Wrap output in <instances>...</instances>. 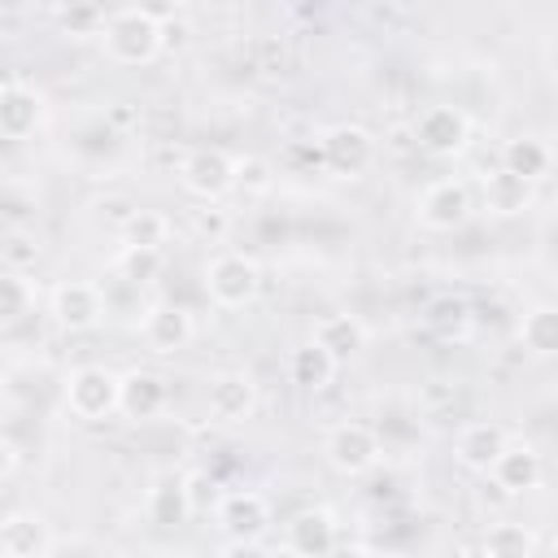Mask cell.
<instances>
[{
	"label": "cell",
	"instance_id": "obj_17",
	"mask_svg": "<svg viewBox=\"0 0 558 558\" xmlns=\"http://www.w3.org/2000/svg\"><path fill=\"white\" fill-rule=\"evenodd\" d=\"M166 401H170V388H166V379L157 371L135 366V371L122 375V401H118V414L122 418L148 423V418H157L166 410Z\"/></svg>",
	"mask_w": 558,
	"mask_h": 558
},
{
	"label": "cell",
	"instance_id": "obj_36",
	"mask_svg": "<svg viewBox=\"0 0 558 558\" xmlns=\"http://www.w3.org/2000/svg\"><path fill=\"white\" fill-rule=\"evenodd\" d=\"M17 458H22V453H17V445L4 436V440H0V480H4V484L17 475Z\"/></svg>",
	"mask_w": 558,
	"mask_h": 558
},
{
	"label": "cell",
	"instance_id": "obj_19",
	"mask_svg": "<svg viewBox=\"0 0 558 558\" xmlns=\"http://www.w3.org/2000/svg\"><path fill=\"white\" fill-rule=\"evenodd\" d=\"M192 510L196 506H192V493H187V475H161L144 497V514L157 527H179V523L192 519Z\"/></svg>",
	"mask_w": 558,
	"mask_h": 558
},
{
	"label": "cell",
	"instance_id": "obj_14",
	"mask_svg": "<svg viewBox=\"0 0 558 558\" xmlns=\"http://www.w3.org/2000/svg\"><path fill=\"white\" fill-rule=\"evenodd\" d=\"M488 475H493V484H497L506 497H523V493L541 488L545 462H541V453H536L527 440H506V449L497 453V462H493Z\"/></svg>",
	"mask_w": 558,
	"mask_h": 558
},
{
	"label": "cell",
	"instance_id": "obj_13",
	"mask_svg": "<svg viewBox=\"0 0 558 558\" xmlns=\"http://www.w3.org/2000/svg\"><path fill=\"white\" fill-rule=\"evenodd\" d=\"M0 554L4 558H52L57 554L52 523L35 510H9L0 523Z\"/></svg>",
	"mask_w": 558,
	"mask_h": 558
},
{
	"label": "cell",
	"instance_id": "obj_33",
	"mask_svg": "<svg viewBox=\"0 0 558 558\" xmlns=\"http://www.w3.org/2000/svg\"><path fill=\"white\" fill-rule=\"evenodd\" d=\"M92 209H96V222H105V227H113V231H122V227L131 222V214H135L140 205H131L126 196H100V201H96Z\"/></svg>",
	"mask_w": 558,
	"mask_h": 558
},
{
	"label": "cell",
	"instance_id": "obj_21",
	"mask_svg": "<svg viewBox=\"0 0 558 558\" xmlns=\"http://www.w3.org/2000/svg\"><path fill=\"white\" fill-rule=\"evenodd\" d=\"M480 192H484V205H488V214H501V218H510V214H523V209L532 205V183H527L523 174L506 170V166L488 170V174H484V183H480Z\"/></svg>",
	"mask_w": 558,
	"mask_h": 558
},
{
	"label": "cell",
	"instance_id": "obj_32",
	"mask_svg": "<svg viewBox=\"0 0 558 558\" xmlns=\"http://www.w3.org/2000/svg\"><path fill=\"white\" fill-rule=\"evenodd\" d=\"M283 161H288L296 174L327 170V166H323V144H318V140H292V144L283 148Z\"/></svg>",
	"mask_w": 558,
	"mask_h": 558
},
{
	"label": "cell",
	"instance_id": "obj_15",
	"mask_svg": "<svg viewBox=\"0 0 558 558\" xmlns=\"http://www.w3.org/2000/svg\"><path fill=\"white\" fill-rule=\"evenodd\" d=\"M336 545H340V523L327 506H305L288 519V549L292 554L318 558V554H331Z\"/></svg>",
	"mask_w": 558,
	"mask_h": 558
},
{
	"label": "cell",
	"instance_id": "obj_24",
	"mask_svg": "<svg viewBox=\"0 0 558 558\" xmlns=\"http://www.w3.org/2000/svg\"><path fill=\"white\" fill-rule=\"evenodd\" d=\"M519 344L532 357H558V305L541 301L532 310H523L519 318Z\"/></svg>",
	"mask_w": 558,
	"mask_h": 558
},
{
	"label": "cell",
	"instance_id": "obj_23",
	"mask_svg": "<svg viewBox=\"0 0 558 558\" xmlns=\"http://www.w3.org/2000/svg\"><path fill=\"white\" fill-rule=\"evenodd\" d=\"M501 166L514 170V174H523L527 183H541L554 170V148L541 135H514V140L501 144Z\"/></svg>",
	"mask_w": 558,
	"mask_h": 558
},
{
	"label": "cell",
	"instance_id": "obj_4",
	"mask_svg": "<svg viewBox=\"0 0 558 558\" xmlns=\"http://www.w3.org/2000/svg\"><path fill=\"white\" fill-rule=\"evenodd\" d=\"M323 458L336 475L344 480H357V475H371L384 458V445H379V432L371 423H357V418H344L336 423L327 436H323Z\"/></svg>",
	"mask_w": 558,
	"mask_h": 558
},
{
	"label": "cell",
	"instance_id": "obj_22",
	"mask_svg": "<svg viewBox=\"0 0 558 558\" xmlns=\"http://www.w3.org/2000/svg\"><path fill=\"white\" fill-rule=\"evenodd\" d=\"M336 362H349V357H357L362 349H366V327L353 318V314H323L318 323H314V331H310Z\"/></svg>",
	"mask_w": 558,
	"mask_h": 558
},
{
	"label": "cell",
	"instance_id": "obj_10",
	"mask_svg": "<svg viewBox=\"0 0 558 558\" xmlns=\"http://www.w3.org/2000/svg\"><path fill=\"white\" fill-rule=\"evenodd\" d=\"M179 183L196 201H222L235 192V157L227 148H192L179 166Z\"/></svg>",
	"mask_w": 558,
	"mask_h": 558
},
{
	"label": "cell",
	"instance_id": "obj_3",
	"mask_svg": "<svg viewBox=\"0 0 558 558\" xmlns=\"http://www.w3.org/2000/svg\"><path fill=\"white\" fill-rule=\"evenodd\" d=\"M214 519L227 532V554H253L262 549V536L270 527V501L253 488H235L218 497Z\"/></svg>",
	"mask_w": 558,
	"mask_h": 558
},
{
	"label": "cell",
	"instance_id": "obj_12",
	"mask_svg": "<svg viewBox=\"0 0 558 558\" xmlns=\"http://www.w3.org/2000/svg\"><path fill=\"white\" fill-rule=\"evenodd\" d=\"M44 109L48 105H44V92L35 83H26L17 74L4 78V87H0V131H4V140L35 135L44 126Z\"/></svg>",
	"mask_w": 558,
	"mask_h": 558
},
{
	"label": "cell",
	"instance_id": "obj_1",
	"mask_svg": "<svg viewBox=\"0 0 558 558\" xmlns=\"http://www.w3.org/2000/svg\"><path fill=\"white\" fill-rule=\"evenodd\" d=\"M100 48L113 65H153L166 52V31L144 9H118L100 22Z\"/></svg>",
	"mask_w": 558,
	"mask_h": 558
},
{
	"label": "cell",
	"instance_id": "obj_34",
	"mask_svg": "<svg viewBox=\"0 0 558 558\" xmlns=\"http://www.w3.org/2000/svg\"><path fill=\"white\" fill-rule=\"evenodd\" d=\"M192 227H196L201 235H209V240H222L227 227H231V218H227V209H209V201H205V209L192 214Z\"/></svg>",
	"mask_w": 558,
	"mask_h": 558
},
{
	"label": "cell",
	"instance_id": "obj_29",
	"mask_svg": "<svg viewBox=\"0 0 558 558\" xmlns=\"http://www.w3.org/2000/svg\"><path fill=\"white\" fill-rule=\"evenodd\" d=\"M122 244H144V248H161L170 240V218L161 209H135L131 222L118 231Z\"/></svg>",
	"mask_w": 558,
	"mask_h": 558
},
{
	"label": "cell",
	"instance_id": "obj_37",
	"mask_svg": "<svg viewBox=\"0 0 558 558\" xmlns=\"http://www.w3.org/2000/svg\"><path fill=\"white\" fill-rule=\"evenodd\" d=\"M161 31H166V52H174V48H183V26L170 17V22H161Z\"/></svg>",
	"mask_w": 558,
	"mask_h": 558
},
{
	"label": "cell",
	"instance_id": "obj_27",
	"mask_svg": "<svg viewBox=\"0 0 558 558\" xmlns=\"http://www.w3.org/2000/svg\"><path fill=\"white\" fill-rule=\"evenodd\" d=\"M113 270H118L122 283L140 288V283H153L166 270V253L161 248H144V244H122L118 257H113Z\"/></svg>",
	"mask_w": 558,
	"mask_h": 558
},
{
	"label": "cell",
	"instance_id": "obj_9",
	"mask_svg": "<svg viewBox=\"0 0 558 558\" xmlns=\"http://www.w3.org/2000/svg\"><path fill=\"white\" fill-rule=\"evenodd\" d=\"M414 144L432 157H462L471 144V122L458 105H427L414 118Z\"/></svg>",
	"mask_w": 558,
	"mask_h": 558
},
{
	"label": "cell",
	"instance_id": "obj_31",
	"mask_svg": "<svg viewBox=\"0 0 558 558\" xmlns=\"http://www.w3.org/2000/svg\"><path fill=\"white\" fill-rule=\"evenodd\" d=\"M270 187H275V166H270L266 157H257V153L235 157V192H244V196H266Z\"/></svg>",
	"mask_w": 558,
	"mask_h": 558
},
{
	"label": "cell",
	"instance_id": "obj_2",
	"mask_svg": "<svg viewBox=\"0 0 558 558\" xmlns=\"http://www.w3.org/2000/svg\"><path fill=\"white\" fill-rule=\"evenodd\" d=\"M205 292L218 310H244L262 292V266L240 248H222L205 262Z\"/></svg>",
	"mask_w": 558,
	"mask_h": 558
},
{
	"label": "cell",
	"instance_id": "obj_6",
	"mask_svg": "<svg viewBox=\"0 0 558 558\" xmlns=\"http://www.w3.org/2000/svg\"><path fill=\"white\" fill-rule=\"evenodd\" d=\"M109 314V301L96 283L87 279H61L52 292H48V318L61 327V331H92L100 318Z\"/></svg>",
	"mask_w": 558,
	"mask_h": 558
},
{
	"label": "cell",
	"instance_id": "obj_26",
	"mask_svg": "<svg viewBox=\"0 0 558 558\" xmlns=\"http://www.w3.org/2000/svg\"><path fill=\"white\" fill-rule=\"evenodd\" d=\"M480 549L493 554V558H527L541 549L536 532L527 523H493L484 536H480Z\"/></svg>",
	"mask_w": 558,
	"mask_h": 558
},
{
	"label": "cell",
	"instance_id": "obj_11",
	"mask_svg": "<svg viewBox=\"0 0 558 558\" xmlns=\"http://www.w3.org/2000/svg\"><path fill=\"white\" fill-rule=\"evenodd\" d=\"M471 187L462 183V179H436V183H427L423 187V196H418V205H414V218H418V227L423 231H458L466 218H471Z\"/></svg>",
	"mask_w": 558,
	"mask_h": 558
},
{
	"label": "cell",
	"instance_id": "obj_8",
	"mask_svg": "<svg viewBox=\"0 0 558 558\" xmlns=\"http://www.w3.org/2000/svg\"><path fill=\"white\" fill-rule=\"evenodd\" d=\"M318 144H323V166H327V174H336V179H357V174L371 170V161H375V135H371L366 126H357V122H336V126H327V131L318 135Z\"/></svg>",
	"mask_w": 558,
	"mask_h": 558
},
{
	"label": "cell",
	"instance_id": "obj_35",
	"mask_svg": "<svg viewBox=\"0 0 558 558\" xmlns=\"http://www.w3.org/2000/svg\"><path fill=\"white\" fill-rule=\"evenodd\" d=\"M135 9H144L148 17H157V22H170L174 13H179V0H131Z\"/></svg>",
	"mask_w": 558,
	"mask_h": 558
},
{
	"label": "cell",
	"instance_id": "obj_30",
	"mask_svg": "<svg viewBox=\"0 0 558 558\" xmlns=\"http://www.w3.org/2000/svg\"><path fill=\"white\" fill-rule=\"evenodd\" d=\"M0 262L4 270H35L39 262V240L31 227H4L0 235Z\"/></svg>",
	"mask_w": 558,
	"mask_h": 558
},
{
	"label": "cell",
	"instance_id": "obj_28",
	"mask_svg": "<svg viewBox=\"0 0 558 558\" xmlns=\"http://www.w3.org/2000/svg\"><path fill=\"white\" fill-rule=\"evenodd\" d=\"M26 314H35V279H26V270H4V279H0V323L17 327Z\"/></svg>",
	"mask_w": 558,
	"mask_h": 558
},
{
	"label": "cell",
	"instance_id": "obj_20",
	"mask_svg": "<svg viewBox=\"0 0 558 558\" xmlns=\"http://www.w3.org/2000/svg\"><path fill=\"white\" fill-rule=\"evenodd\" d=\"M471 323H475V314H471V301H466V296L445 292V296H432V301L423 305V327H427L436 340L458 344V340L471 336Z\"/></svg>",
	"mask_w": 558,
	"mask_h": 558
},
{
	"label": "cell",
	"instance_id": "obj_16",
	"mask_svg": "<svg viewBox=\"0 0 558 558\" xmlns=\"http://www.w3.org/2000/svg\"><path fill=\"white\" fill-rule=\"evenodd\" d=\"M140 331H144V344H148L153 353H179V349L192 344L196 323H192V314H187L183 305L161 301V305H153V310L144 314Z\"/></svg>",
	"mask_w": 558,
	"mask_h": 558
},
{
	"label": "cell",
	"instance_id": "obj_18",
	"mask_svg": "<svg viewBox=\"0 0 558 558\" xmlns=\"http://www.w3.org/2000/svg\"><path fill=\"white\" fill-rule=\"evenodd\" d=\"M506 440L510 436H506L501 423H466L458 432V440H453V458H458V466H466L475 475H488L493 462H497V453L506 449Z\"/></svg>",
	"mask_w": 558,
	"mask_h": 558
},
{
	"label": "cell",
	"instance_id": "obj_7",
	"mask_svg": "<svg viewBox=\"0 0 558 558\" xmlns=\"http://www.w3.org/2000/svg\"><path fill=\"white\" fill-rule=\"evenodd\" d=\"M205 410L218 427H240L257 414V379L248 371H218L205 384Z\"/></svg>",
	"mask_w": 558,
	"mask_h": 558
},
{
	"label": "cell",
	"instance_id": "obj_38",
	"mask_svg": "<svg viewBox=\"0 0 558 558\" xmlns=\"http://www.w3.org/2000/svg\"><path fill=\"white\" fill-rule=\"evenodd\" d=\"M549 549H554V554H558V536H554V541H549Z\"/></svg>",
	"mask_w": 558,
	"mask_h": 558
},
{
	"label": "cell",
	"instance_id": "obj_5",
	"mask_svg": "<svg viewBox=\"0 0 558 558\" xmlns=\"http://www.w3.org/2000/svg\"><path fill=\"white\" fill-rule=\"evenodd\" d=\"M118 401H122V375H113L109 366H74L65 375V410L83 423H100L109 414H118Z\"/></svg>",
	"mask_w": 558,
	"mask_h": 558
},
{
	"label": "cell",
	"instance_id": "obj_25",
	"mask_svg": "<svg viewBox=\"0 0 558 558\" xmlns=\"http://www.w3.org/2000/svg\"><path fill=\"white\" fill-rule=\"evenodd\" d=\"M336 357L310 336L301 349H292V357H288V375H292V384L296 388H305V392H318V388H327L331 384V375H336Z\"/></svg>",
	"mask_w": 558,
	"mask_h": 558
}]
</instances>
